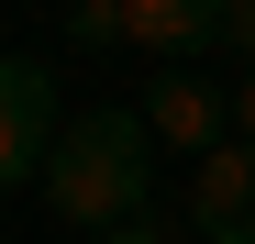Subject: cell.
Segmentation results:
<instances>
[{
  "label": "cell",
  "instance_id": "1",
  "mask_svg": "<svg viewBox=\"0 0 255 244\" xmlns=\"http://www.w3.org/2000/svg\"><path fill=\"white\" fill-rule=\"evenodd\" d=\"M45 211L78 222V233H111V222H133L144 211V189H155V133H144V111H78L56 155H45Z\"/></svg>",
  "mask_w": 255,
  "mask_h": 244
},
{
  "label": "cell",
  "instance_id": "2",
  "mask_svg": "<svg viewBox=\"0 0 255 244\" xmlns=\"http://www.w3.org/2000/svg\"><path fill=\"white\" fill-rule=\"evenodd\" d=\"M56 133H67L56 67H45V56H0V189H11V178H45Z\"/></svg>",
  "mask_w": 255,
  "mask_h": 244
},
{
  "label": "cell",
  "instance_id": "3",
  "mask_svg": "<svg viewBox=\"0 0 255 244\" xmlns=\"http://www.w3.org/2000/svg\"><path fill=\"white\" fill-rule=\"evenodd\" d=\"M189 233L200 244H255V144L244 133L189 155Z\"/></svg>",
  "mask_w": 255,
  "mask_h": 244
},
{
  "label": "cell",
  "instance_id": "4",
  "mask_svg": "<svg viewBox=\"0 0 255 244\" xmlns=\"http://www.w3.org/2000/svg\"><path fill=\"white\" fill-rule=\"evenodd\" d=\"M144 133L178 144V155H211V144L233 133V89H211V78H189V67H155V89H144Z\"/></svg>",
  "mask_w": 255,
  "mask_h": 244
},
{
  "label": "cell",
  "instance_id": "5",
  "mask_svg": "<svg viewBox=\"0 0 255 244\" xmlns=\"http://www.w3.org/2000/svg\"><path fill=\"white\" fill-rule=\"evenodd\" d=\"M122 45H144L155 67H189L200 45H222V0H122Z\"/></svg>",
  "mask_w": 255,
  "mask_h": 244
},
{
  "label": "cell",
  "instance_id": "6",
  "mask_svg": "<svg viewBox=\"0 0 255 244\" xmlns=\"http://www.w3.org/2000/svg\"><path fill=\"white\" fill-rule=\"evenodd\" d=\"M67 45H122V0H67Z\"/></svg>",
  "mask_w": 255,
  "mask_h": 244
},
{
  "label": "cell",
  "instance_id": "7",
  "mask_svg": "<svg viewBox=\"0 0 255 244\" xmlns=\"http://www.w3.org/2000/svg\"><path fill=\"white\" fill-rule=\"evenodd\" d=\"M222 45H233V56L255 67V0H222Z\"/></svg>",
  "mask_w": 255,
  "mask_h": 244
},
{
  "label": "cell",
  "instance_id": "8",
  "mask_svg": "<svg viewBox=\"0 0 255 244\" xmlns=\"http://www.w3.org/2000/svg\"><path fill=\"white\" fill-rule=\"evenodd\" d=\"M89 244H178V233H166V222H144V211H133V222H111V233H89Z\"/></svg>",
  "mask_w": 255,
  "mask_h": 244
},
{
  "label": "cell",
  "instance_id": "9",
  "mask_svg": "<svg viewBox=\"0 0 255 244\" xmlns=\"http://www.w3.org/2000/svg\"><path fill=\"white\" fill-rule=\"evenodd\" d=\"M233 133H244V144H255V67H244V78H233Z\"/></svg>",
  "mask_w": 255,
  "mask_h": 244
}]
</instances>
